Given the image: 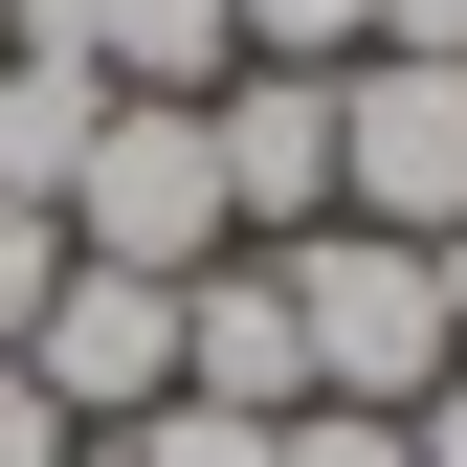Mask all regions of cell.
<instances>
[{
	"label": "cell",
	"instance_id": "7c38bea8",
	"mask_svg": "<svg viewBox=\"0 0 467 467\" xmlns=\"http://www.w3.org/2000/svg\"><path fill=\"white\" fill-rule=\"evenodd\" d=\"M0 467H89V423H67V400H45L23 357H0Z\"/></svg>",
	"mask_w": 467,
	"mask_h": 467
},
{
	"label": "cell",
	"instance_id": "30bf717a",
	"mask_svg": "<svg viewBox=\"0 0 467 467\" xmlns=\"http://www.w3.org/2000/svg\"><path fill=\"white\" fill-rule=\"evenodd\" d=\"M45 289H67V223H45V201H0V357L45 334Z\"/></svg>",
	"mask_w": 467,
	"mask_h": 467
},
{
	"label": "cell",
	"instance_id": "7a4b0ae2",
	"mask_svg": "<svg viewBox=\"0 0 467 467\" xmlns=\"http://www.w3.org/2000/svg\"><path fill=\"white\" fill-rule=\"evenodd\" d=\"M245 223H223V156H201V111H156V89H111V134L67 156V267H134V289H201Z\"/></svg>",
	"mask_w": 467,
	"mask_h": 467
},
{
	"label": "cell",
	"instance_id": "9c48e42d",
	"mask_svg": "<svg viewBox=\"0 0 467 467\" xmlns=\"http://www.w3.org/2000/svg\"><path fill=\"white\" fill-rule=\"evenodd\" d=\"M111 467H289V423H223V400H156Z\"/></svg>",
	"mask_w": 467,
	"mask_h": 467
},
{
	"label": "cell",
	"instance_id": "ba28073f",
	"mask_svg": "<svg viewBox=\"0 0 467 467\" xmlns=\"http://www.w3.org/2000/svg\"><path fill=\"white\" fill-rule=\"evenodd\" d=\"M89 67L156 89V111H201L223 67H245V23H223V0H89Z\"/></svg>",
	"mask_w": 467,
	"mask_h": 467
},
{
	"label": "cell",
	"instance_id": "9a60e30c",
	"mask_svg": "<svg viewBox=\"0 0 467 467\" xmlns=\"http://www.w3.org/2000/svg\"><path fill=\"white\" fill-rule=\"evenodd\" d=\"M89 467H111V445H89Z\"/></svg>",
	"mask_w": 467,
	"mask_h": 467
},
{
	"label": "cell",
	"instance_id": "3957f363",
	"mask_svg": "<svg viewBox=\"0 0 467 467\" xmlns=\"http://www.w3.org/2000/svg\"><path fill=\"white\" fill-rule=\"evenodd\" d=\"M334 223H379V245H445L467 223V67H423V45L334 67Z\"/></svg>",
	"mask_w": 467,
	"mask_h": 467
},
{
	"label": "cell",
	"instance_id": "8fae6325",
	"mask_svg": "<svg viewBox=\"0 0 467 467\" xmlns=\"http://www.w3.org/2000/svg\"><path fill=\"white\" fill-rule=\"evenodd\" d=\"M289 467H423V445H400L379 400H289Z\"/></svg>",
	"mask_w": 467,
	"mask_h": 467
},
{
	"label": "cell",
	"instance_id": "6da1fadb",
	"mask_svg": "<svg viewBox=\"0 0 467 467\" xmlns=\"http://www.w3.org/2000/svg\"><path fill=\"white\" fill-rule=\"evenodd\" d=\"M267 289H289V357H312V400H423L467 334H445V289H423V245H379V223H312V245H267Z\"/></svg>",
	"mask_w": 467,
	"mask_h": 467
},
{
	"label": "cell",
	"instance_id": "4fadbf2b",
	"mask_svg": "<svg viewBox=\"0 0 467 467\" xmlns=\"http://www.w3.org/2000/svg\"><path fill=\"white\" fill-rule=\"evenodd\" d=\"M400 445H423V467H467V357H445L423 400H400Z\"/></svg>",
	"mask_w": 467,
	"mask_h": 467
},
{
	"label": "cell",
	"instance_id": "5b68a950",
	"mask_svg": "<svg viewBox=\"0 0 467 467\" xmlns=\"http://www.w3.org/2000/svg\"><path fill=\"white\" fill-rule=\"evenodd\" d=\"M201 156H223V223H245V245H312L334 223V67H223Z\"/></svg>",
	"mask_w": 467,
	"mask_h": 467
},
{
	"label": "cell",
	"instance_id": "277c9868",
	"mask_svg": "<svg viewBox=\"0 0 467 467\" xmlns=\"http://www.w3.org/2000/svg\"><path fill=\"white\" fill-rule=\"evenodd\" d=\"M23 379L67 400L89 445H134L156 400H179V289H134V267H67V289H45V334H23Z\"/></svg>",
	"mask_w": 467,
	"mask_h": 467
},
{
	"label": "cell",
	"instance_id": "52a82bcc",
	"mask_svg": "<svg viewBox=\"0 0 467 467\" xmlns=\"http://www.w3.org/2000/svg\"><path fill=\"white\" fill-rule=\"evenodd\" d=\"M111 134V89L89 67H45V45H0V201H45V223H67V156Z\"/></svg>",
	"mask_w": 467,
	"mask_h": 467
},
{
	"label": "cell",
	"instance_id": "8992f818",
	"mask_svg": "<svg viewBox=\"0 0 467 467\" xmlns=\"http://www.w3.org/2000/svg\"><path fill=\"white\" fill-rule=\"evenodd\" d=\"M179 400H223V423H289V400H312V357H289V289H267V245H223V267L179 289Z\"/></svg>",
	"mask_w": 467,
	"mask_h": 467
},
{
	"label": "cell",
	"instance_id": "5bb4252c",
	"mask_svg": "<svg viewBox=\"0 0 467 467\" xmlns=\"http://www.w3.org/2000/svg\"><path fill=\"white\" fill-rule=\"evenodd\" d=\"M423 289H445V334H467V223H445V245H423Z\"/></svg>",
	"mask_w": 467,
	"mask_h": 467
}]
</instances>
